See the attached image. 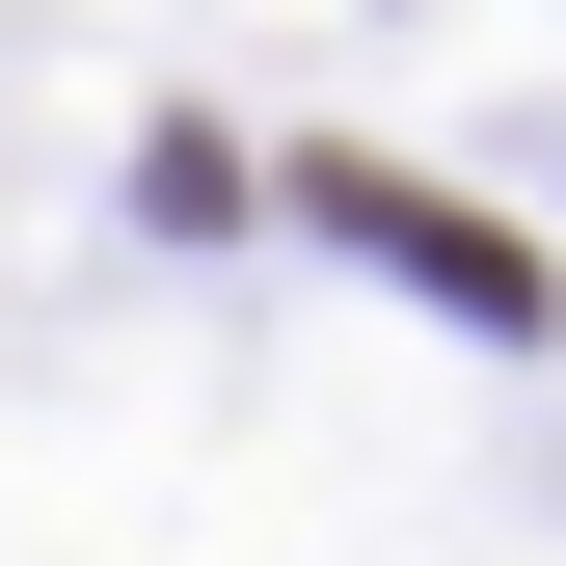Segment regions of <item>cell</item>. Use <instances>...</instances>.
<instances>
[{
	"label": "cell",
	"instance_id": "6da1fadb",
	"mask_svg": "<svg viewBox=\"0 0 566 566\" xmlns=\"http://www.w3.org/2000/svg\"><path fill=\"white\" fill-rule=\"evenodd\" d=\"M324 217L405 270V297H459V324H539V243L513 217H459V189H405V163H324Z\"/></svg>",
	"mask_w": 566,
	"mask_h": 566
}]
</instances>
